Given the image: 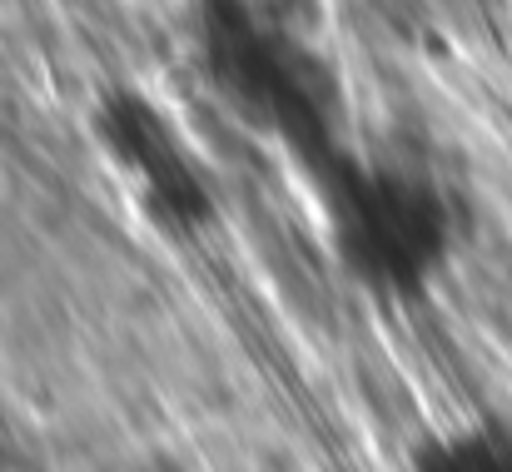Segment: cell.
<instances>
[{
    "mask_svg": "<svg viewBox=\"0 0 512 472\" xmlns=\"http://www.w3.org/2000/svg\"><path fill=\"white\" fill-rule=\"evenodd\" d=\"M130 472H189L179 458H170V453H155V458H145V463H135Z\"/></svg>",
    "mask_w": 512,
    "mask_h": 472,
    "instance_id": "obj_5",
    "label": "cell"
},
{
    "mask_svg": "<svg viewBox=\"0 0 512 472\" xmlns=\"http://www.w3.org/2000/svg\"><path fill=\"white\" fill-rule=\"evenodd\" d=\"M343 274L388 304H418L453 259L448 194L403 164L339 155L314 174Z\"/></svg>",
    "mask_w": 512,
    "mask_h": 472,
    "instance_id": "obj_2",
    "label": "cell"
},
{
    "mask_svg": "<svg viewBox=\"0 0 512 472\" xmlns=\"http://www.w3.org/2000/svg\"><path fill=\"white\" fill-rule=\"evenodd\" d=\"M90 130L100 140L115 174L135 189L140 209L170 229V234H199L214 224V184L199 169L189 140L174 130V120L140 90H110Z\"/></svg>",
    "mask_w": 512,
    "mask_h": 472,
    "instance_id": "obj_3",
    "label": "cell"
},
{
    "mask_svg": "<svg viewBox=\"0 0 512 472\" xmlns=\"http://www.w3.org/2000/svg\"><path fill=\"white\" fill-rule=\"evenodd\" d=\"M408 472H512V428L493 418L433 428L408 448Z\"/></svg>",
    "mask_w": 512,
    "mask_h": 472,
    "instance_id": "obj_4",
    "label": "cell"
},
{
    "mask_svg": "<svg viewBox=\"0 0 512 472\" xmlns=\"http://www.w3.org/2000/svg\"><path fill=\"white\" fill-rule=\"evenodd\" d=\"M264 5H274V10L284 15V10H304V5H314V0H264Z\"/></svg>",
    "mask_w": 512,
    "mask_h": 472,
    "instance_id": "obj_6",
    "label": "cell"
},
{
    "mask_svg": "<svg viewBox=\"0 0 512 472\" xmlns=\"http://www.w3.org/2000/svg\"><path fill=\"white\" fill-rule=\"evenodd\" d=\"M199 60L219 100L279 140L309 174L329 169L343 145L339 80L274 5L264 0H199Z\"/></svg>",
    "mask_w": 512,
    "mask_h": 472,
    "instance_id": "obj_1",
    "label": "cell"
}]
</instances>
